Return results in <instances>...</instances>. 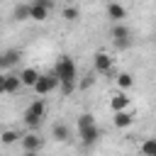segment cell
I'll use <instances>...</instances> for the list:
<instances>
[{
  "label": "cell",
  "mask_w": 156,
  "mask_h": 156,
  "mask_svg": "<svg viewBox=\"0 0 156 156\" xmlns=\"http://www.w3.org/2000/svg\"><path fill=\"white\" fill-rule=\"evenodd\" d=\"M124 15H127V10H124L119 2H110V5H107V17H110V20L117 22V20H124Z\"/></svg>",
  "instance_id": "obj_12"
},
{
  "label": "cell",
  "mask_w": 156,
  "mask_h": 156,
  "mask_svg": "<svg viewBox=\"0 0 156 156\" xmlns=\"http://www.w3.org/2000/svg\"><path fill=\"white\" fill-rule=\"evenodd\" d=\"M2 93H5V76L0 73V95H2Z\"/></svg>",
  "instance_id": "obj_22"
},
{
  "label": "cell",
  "mask_w": 156,
  "mask_h": 156,
  "mask_svg": "<svg viewBox=\"0 0 156 156\" xmlns=\"http://www.w3.org/2000/svg\"><path fill=\"white\" fill-rule=\"evenodd\" d=\"M78 136H80V141H83L85 146H95V144H98V139L102 136V132L98 129V124H93V127L78 129Z\"/></svg>",
  "instance_id": "obj_4"
},
{
  "label": "cell",
  "mask_w": 156,
  "mask_h": 156,
  "mask_svg": "<svg viewBox=\"0 0 156 156\" xmlns=\"http://www.w3.org/2000/svg\"><path fill=\"white\" fill-rule=\"evenodd\" d=\"M112 39H115V44H117L119 49H124V46H129L132 34H129V29H127L124 24H115V29H112Z\"/></svg>",
  "instance_id": "obj_6"
},
{
  "label": "cell",
  "mask_w": 156,
  "mask_h": 156,
  "mask_svg": "<svg viewBox=\"0 0 156 156\" xmlns=\"http://www.w3.org/2000/svg\"><path fill=\"white\" fill-rule=\"evenodd\" d=\"M54 139L68 141V127H66V124H54Z\"/></svg>",
  "instance_id": "obj_15"
},
{
  "label": "cell",
  "mask_w": 156,
  "mask_h": 156,
  "mask_svg": "<svg viewBox=\"0 0 156 156\" xmlns=\"http://www.w3.org/2000/svg\"><path fill=\"white\" fill-rule=\"evenodd\" d=\"M56 85H58V80H56V78H54V73H51V76H39V80H37L32 88H34L39 95H46V93H51Z\"/></svg>",
  "instance_id": "obj_5"
},
{
  "label": "cell",
  "mask_w": 156,
  "mask_h": 156,
  "mask_svg": "<svg viewBox=\"0 0 156 156\" xmlns=\"http://www.w3.org/2000/svg\"><path fill=\"white\" fill-rule=\"evenodd\" d=\"M17 61H20V51H17V49H7V51H2V54H0V71L15 66Z\"/></svg>",
  "instance_id": "obj_8"
},
{
  "label": "cell",
  "mask_w": 156,
  "mask_h": 156,
  "mask_svg": "<svg viewBox=\"0 0 156 156\" xmlns=\"http://www.w3.org/2000/svg\"><path fill=\"white\" fill-rule=\"evenodd\" d=\"M24 156H39L37 151H24Z\"/></svg>",
  "instance_id": "obj_23"
},
{
  "label": "cell",
  "mask_w": 156,
  "mask_h": 156,
  "mask_svg": "<svg viewBox=\"0 0 156 156\" xmlns=\"http://www.w3.org/2000/svg\"><path fill=\"white\" fill-rule=\"evenodd\" d=\"M20 78L17 76H5V93H17L20 90Z\"/></svg>",
  "instance_id": "obj_14"
},
{
  "label": "cell",
  "mask_w": 156,
  "mask_h": 156,
  "mask_svg": "<svg viewBox=\"0 0 156 156\" xmlns=\"http://www.w3.org/2000/svg\"><path fill=\"white\" fill-rule=\"evenodd\" d=\"M54 78L61 83L63 93H71L76 88V63L68 58V56H61L56 61V68H54Z\"/></svg>",
  "instance_id": "obj_1"
},
{
  "label": "cell",
  "mask_w": 156,
  "mask_h": 156,
  "mask_svg": "<svg viewBox=\"0 0 156 156\" xmlns=\"http://www.w3.org/2000/svg\"><path fill=\"white\" fill-rule=\"evenodd\" d=\"M110 107H112L115 112H127V107H129V98H127L124 93H117V95L112 98Z\"/></svg>",
  "instance_id": "obj_11"
},
{
  "label": "cell",
  "mask_w": 156,
  "mask_h": 156,
  "mask_svg": "<svg viewBox=\"0 0 156 156\" xmlns=\"http://www.w3.org/2000/svg\"><path fill=\"white\" fill-rule=\"evenodd\" d=\"M17 78H20L22 85H34V83L39 80V71H37V68H24Z\"/></svg>",
  "instance_id": "obj_10"
},
{
  "label": "cell",
  "mask_w": 156,
  "mask_h": 156,
  "mask_svg": "<svg viewBox=\"0 0 156 156\" xmlns=\"http://www.w3.org/2000/svg\"><path fill=\"white\" fill-rule=\"evenodd\" d=\"M44 100H34L27 110H24V124L29 127V129H37L39 124H41V119H44Z\"/></svg>",
  "instance_id": "obj_2"
},
{
  "label": "cell",
  "mask_w": 156,
  "mask_h": 156,
  "mask_svg": "<svg viewBox=\"0 0 156 156\" xmlns=\"http://www.w3.org/2000/svg\"><path fill=\"white\" fill-rule=\"evenodd\" d=\"M141 154H144V156H156V141H154V139H146V141L141 144Z\"/></svg>",
  "instance_id": "obj_16"
},
{
  "label": "cell",
  "mask_w": 156,
  "mask_h": 156,
  "mask_svg": "<svg viewBox=\"0 0 156 156\" xmlns=\"http://www.w3.org/2000/svg\"><path fill=\"white\" fill-rule=\"evenodd\" d=\"M93 124H95V119H93L90 112H85V115L78 117V129H85V127H93Z\"/></svg>",
  "instance_id": "obj_17"
},
{
  "label": "cell",
  "mask_w": 156,
  "mask_h": 156,
  "mask_svg": "<svg viewBox=\"0 0 156 156\" xmlns=\"http://www.w3.org/2000/svg\"><path fill=\"white\" fill-rule=\"evenodd\" d=\"M49 10H51L49 0H34V2H29V20H46Z\"/></svg>",
  "instance_id": "obj_3"
},
{
  "label": "cell",
  "mask_w": 156,
  "mask_h": 156,
  "mask_svg": "<svg viewBox=\"0 0 156 156\" xmlns=\"http://www.w3.org/2000/svg\"><path fill=\"white\" fill-rule=\"evenodd\" d=\"M15 17L17 20H29V5H17L15 7Z\"/></svg>",
  "instance_id": "obj_19"
},
{
  "label": "cell",
  "mask_w": 156,
  "mask_h": 156,
  "mask_svg": "<svg viewBox=\"0 0 156 156\" xmlns=\"http://www.w3.org/2000/svg\"><path fill=\"white\" fill-rule=\"evenodd\" d=\"M41 144H44V141H41V136H39V134H34V132L22 136V146H24V151H37V154H39Z\"/></svg>",
  "instance_id": "obj_7"
},
{
  "label": "cell",
  "mask_w": 156,
  "mask_h": 156,
  "mask_svg": "<svg viewBox=\"0 0 156 156\" xmlns=\"http://www.w3.org/2000/svg\"><path fill=\"white\" fill-rule=\"evenodd\" d=\"M132 122H134V117H132L129 112H115V127L124 129V127H129Z\"/></svg>",
  "instance_id": "obj_13"
},
{
  "label": "cell",
  "mask_w": 156,
  "mask_h": 156,
  "mask_svg": "<svg viewBox=\"0 0 156 156\" xmlns=\"http://www.w3.org/2000/svg\"><path fill=\"white\" fill-rule=\"evenodd\" d=\"M63 17H66V20H76V17H78V7H66V10H63Z\"/></svg>",
  "instance_id": "obj_21"
},
{
  "label": "cell",
  "mask_w": 156,
  "mask_h": 156,
  "mask_svg": "<svg viewBox=\"0 0 156 156\" xmlns=\"http://www.w3.org/2000/svg\"><path fill=\"white\" fill-rule=\"evenodd\" d=\"M17 139H20V134H17V132H12V129H7V132H2V134H0V141H2V144H15Z\"/></svg>",
  "instance_id": "obj_18"
},
{
  "label": "cell",
  "mask_w": 156,
  "mask_h": 156,
  "mask_svg": "<svg viewBox=\"0 0 156 156\" xmlns=\"http://www.w3.org/2000/svg\"><path fill=\"white\" fill-rule=\"evenodd\" d=\"M132 83H134V80H132L129 73H119V76H117V85H119V88H132Z\"/></svg>",
  "instance_id": "obj_20"
},
{
  "label": "cell",
  "mask_w": 156,
  "mask_h": 156,
  "mask_svg": "<svg viewBox=\"0 0 156 156\" xmlns=\"http://www.w3.org/2000/svg\"><path fill=\"white\" fill-rule=\"evenodd\" d=\"M110 68H112V56L105 54V51L95 54V71H98V73H107Z\"/></svg>",
  "instance_id": "obj_9"
}]
</instances>
